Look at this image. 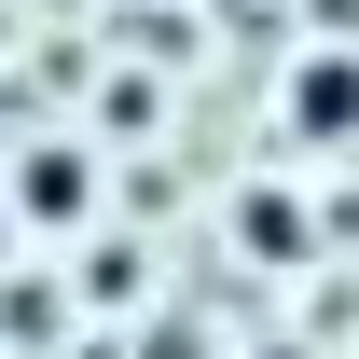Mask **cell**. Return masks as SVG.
<instances>
[{
	"label": "cell",
	"instance_id": "7a4b0ae2",
	"mask_svg": "<svg viewBox=\"0 0 359 359\" xmlns=\"http://www.w3.org/2000/svg\"><path fill=\"white\" fill-rule=\"evenodd\" d=\"M28 222H83V166L69 152H28Z\"/></svg>",
	"mask_w": 359,
	"mask_h": 359
},
{
	"label": "cell",
	"instance_id": "3957f363",
	"mask_svg": "<svg viewBox=\"0 0 359 359\" xmlns=\"http://www.w3.org/2000/svg\"><path fill=\"white\" fill-rule=\"evenodd\" d=\"M0 235H14V222H0Z\"/></svg>",
	"mask_w": 359,
	"mask_h": 359
},
{
	"label": "cell",
	"instance_id": "6da1fadb",
	"mask_svg": "<svg viewBox=\"0 0 359 359\" xmlns=\"http://www.w3.org/2000/svg\"><path fill=\"white\" fill-rule=\"evenodd\" d=\"M290 125L304 138H359V55H318L304 83H290Z\"/></svg>",
	"mask_w": 359,
	"mask_h": 359
}]
</instances>
